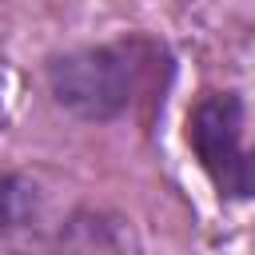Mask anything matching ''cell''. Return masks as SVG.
Here are the masks:
<instances>
[{"label":"cell","mask_w":255,"mask_h":255,"mask_svg":"<svg viewBox=\"0 0 255 255\" xmlns=\"http://www.w3.org/2000/svg\"><path fill=\"white\" fill-rule=\"evenodd\" d=\"M143 40H120V44H96L64 52L48 64V84L60 108H68L80 120H116L135 100V88L143 80Z\"/></svg>","instance_id":"1"},{"label":"cell","mask_w":255,"mask_h":255,"mask_svg":"<svg viewBox=\"0 0 255 255\" xmlns=\"http://www.w3.org/2000/svg\"><path fill=\"white\" fill-rule=\"evenodd\" d=\"M239 135L243 100L235 92H211L187 112V143L223 199H255V151H243Z\"/></svg>","instance_id":"2"}]
</instances>
